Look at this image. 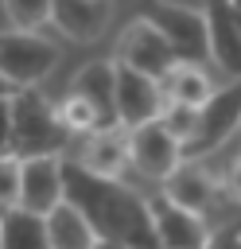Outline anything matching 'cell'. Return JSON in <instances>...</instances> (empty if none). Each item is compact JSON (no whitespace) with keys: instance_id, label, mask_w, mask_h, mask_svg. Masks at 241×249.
I'll list each match as a JSON object with an SVG mask.
<instances>
[{"instance_id":"cell-10","label":"cell","mask_w":241,"mask_h":249,"mask_svg":"<svg viewBox=\"0 0 241 249\" xmlns=\"http://www.w3.org/2000/svg\"><path fill=\"white\" fill-rule=\"evenodd\" d=\"M202 12L210 27V62L229 82H241V23L233 16V0H206Z\"/></svg>"},{"instance_id":"cell-11","label":"cell","mask_w":241,"mask_h":249,"mask_svg":"<svg viewBox=\"0 0 241 249\" xmlns=\"http://www.w3.org/2000/svg\"><path fill=\"white\" fill-rule=\"evenodd\" d=\"M70 93L86 97L97 109V117H101L97 132L120 124V117H117V58H93V62H86L70 78Z\"/></svg>"},{"instance_id":"cell-24","label":"cell","mask_w":241,"mask_h":249,"mask_svg":"<svg viewBox=\"0 0 241 249\" xmlns=\"http://www.w3.org/2000/svg\"><path fill=\"white\" fill-rule=\"evenodd\" d=\"M225 187H229V195L241 202V156L229 163V171H225Z\"/></svg>"},{"instance_id":"cell-1","label":"cell","mask_w":241,"mask_h":249,"mask_svg":"<svg viewBox=\"0 0 241 249\" xmlns=\"http://www.w3.org/2000/svg\"><path fill=\"white\" fill-rule=\"evenodd\" d=\"M62 183H66V202H74L89 218L97 237L124 241V245H136V249H159L152 206L132 187H124L120 179L89 171L74 156L62 160Z\"/></svg>"},{"instance_id":"cell-6","label":"cell","mask_w":241,"mask_h":249,"mask_svg":"<svg viewBox=\"0 0 241 249\" xmlns=\"http://www.w3.org/2000/svg\"><path fill=\"white\" fill-rule=\"evenodd\" d=\"M241 128V82H225L214 89V97L202 105L198 113V132L194 140L183 148L187 160H206L210 152H218L233 132Z\"/></svg>"},{"instance_id":"cell-18","label":"cell","mask_w":241,"mask_h":249,"mask_svg":"<svg viewBox=\"0 0 241 249\" xmlns=\"http://www.w3.org/2000/svg\"><path fill=\"white\" fill-rule=\"evenodd\" d=\"M214 82H210V74L198 66V62H179L167 78H163V93H167V101H183V105H194V109H202L210 97H214Z\"/></svg>"},{"instance_id":"cell-25","label":"cell","mask_w":241,"mask_h":249,"mask_svg":"<svg viewBox=\"0 0 241 249\" xmlns=\"http://www.w3.org/2000/svg\"><path fill=\"white\" fill-rule=\"evenodd\" d=\"M97 249H136V245H124V241H109V237H101Z\"/></svg>"},{"instance_id":"cell-23","label":"cell","mask_w":241,"mask_h":249,"mask_svg":"<svg viewBox=\"0 0 241 249\" xmlns=\"http://www.w3.org/2000/svg\"><path fill=\"white\" fill-rule=\"evenodd\" d=\"M206 249H241V218L222 222V226L210 233V245H206Z\"/></svg>"},{"instance_id":"cell-3","label":"cell","mask_w":241,"mask_h":249,"mask_svg":"<svg viewBox=\"0 0 241 249\" xmlns=\"http://www.w3.org/2000/svg\"><path fill=\"white\" fill-rule=\"evenodd\" d=\"M58 43L39 31H8L0 39V74L12 89H31L58 66Z\"/></svg>"},{"instance_id":"cell-21","label":"cell","mask_w":241,"mask_h":249,"mask_svg":"<svg viewBox=\"0 0 241 249\" xmlns=\"http://www.w3.org/2000/svg\"><path fill=\"white\" fill-rule=\"evenodd\" d=\"M198 113L202 109H194V105H183V101H167V109H163V124L183 140V148L194 140V132H198Z\"/></svg>"},{"instance_id":"cell-26","label":"cell","mask_w":241,"mask_h":249,"mask_svg":"<svg viewBox=\"0 0 241 249\" xmlns=\"http://www.w3.org/2000/svg\"><path fill=\"white\" fill-rule=\"evenodd\" d=\"M233 16H237V23H241V0H233Z\"/></svg>"},{"instance_id":"cell-15","label":"cell","mask_w":241,"mask_h":249,"mask_svg":"<svg viewBox=\"0 0 241 249\" xmlns=\"http://www.w3.org/2000/svg\"><path fill=\"white\" fill-rule=\"evenodd\" d=\"M89 171L97 175H109V179H120V171L132 163V152H128V128L117 124V128H105V132H86L78 156Z\"/></svg>"},{"instance_id":"cell-14","label":"cell","mask_w":241,"mask_h":249,"mask_svg":"<svg viewBox=\"0 0 241 249\" xmlns=\"http://www.w3.org/2000/svg\"><path fill=\"white\" fill-rule=\"evenodd\" d=\"M218 187H222V179L206 167V160H183L179 171L171 179H163V195L194 214H206L218 202Z\"/></svg>"},{"instance_id":"cell-12","label":"cell","mask_w":241,"mask_h":249,"mask_svg":"<svg viewBox=\"0 0 241 249\" xmlns=\"http://www.w3.org/2000/svg\"><path fill=\"white\" fill-rule=\"evenodd\" d=\"M66 202V183H62V156H35L23 160V191L19 206L35 214H51L54 206Z\"/></svg>"},{"instance_id":"cell-22","label":"cell","mask_w":241,"mask_h":249,"mask_svg":"<svg viewBox=\"0 0 241 249\" xmlns=\"http://www.w3.org/2000/svg\"><path fill=\"white\" fill-rule=\"evenodd\" d=\"M0 198H4V210L8 206H19V191H23V160L16 156H4V167H0Z\"/></svg>"},{"instance_id":"cell-16","label":"cell","mask_w":241,"mask_h":249,"mask_svg":"<svg viewBox=\"0 0 241 249\" xmlns=\"http://www.w3.org/2000/svg\"><path fill=\"white\" fill-rule=\"evenodd\" d=\"M0 249H54L47 214H35L27 206H8L0 222Z\"/></svg>"},{"instance_id":"cell-13","label":"cell","mask_w":241,"mask_h":249,"mask_svg":"<svg viewBox=\"0 0 241 249\" xmlns=\"http://www.w3.org/2000/svg\"><path fill=\"white\" fill-rule=\"evenodd\" d=\"M51 23L74 43H97L113 23V0H54Z\"/></svg>"},{"instance_id":"cell-9","label":"cell","mask_w":241,"mask_h":249,"mask_svg":"<svg viewBox=\"0 0 241 249\" xmlns=\"http://www.w3.org/2000/svg\"><path fill=\"white\" fill-rule=\"evenodd\" d=\"M152 206V222H155V237H159V249H206L210 245V226L202 222V214L171 202L167 195H155L148 198Z\"/></svg>"},{"instance_id":"cell-4","label":"cell","mask_w":241,"mask_h":249,"mask_svg":"<svg viewBox=\"0 0 241 249\" xmlns=\"http://www.w3.org/2000/svg\"><path fill=\"white\" fill-rule=\"evenodd\" d=\"M144 19H152L167 43L175 47V54L183 62H210V27H206V12L175 4V0H144Z\"/></svg>"},{"instance_id":"cell-17","label":"cell","mask_w":241,"mask_h":249,"mask_svg":"<svg viewBox=\"0 0 241 249\" xmlns=\"http://www.w3.org/2000/svg\"><path fill=\"white\" fill-rule=\"evenodd\" d=\"M47 230H51V245L54 249H97V230L89 226V218L74 206V202H62L47 214Z\"/></svg>"},{"instance_id":"cell-19","label":"cell","mask_w":241,"mask_h":249,"mask_svg":"<svg viewBox=\"0 0 241 249\" xmlns=\"http://www.w3.org/2000/svg\"><path fill=\"white\" fill-rule=\"evenodd\" d=\"M4 16L12 31H39L54 16V0H4Z\"/></svg>"},{"instance_id":"cell-2","label":"cell","mask_w":241,"mask_h":249,"mask_svg":"<svg viewBox=\"0 0 241 249\" xmlns=\"http://www.w3.org/2000/svg\"><path fill=\"white\" fill-rule=\"evenodd\" d=\"M4 156L16 160H35V156H58L70 144V128L58 117V105H51L35 86L31 89H12L4 86Z\"/></svg>"},{"instance_id":"cell-5","label":"cell","mask_w":241,"mask_h":249,"mask_svg":"<svg viewBox=\"0 0 241 249\" xmlns=\"http://www.w3.org/2000/svg\"><path fill=\"white\" fill-rule=\"evenodd\" d=\"M117 62H124V66H136V70H144V74H152V78H167L183 58L175 54V47L167 43V35L152 23V19H132L120 35H117V54H113Z\"/></svg>"},{"instance_id":"cell-8","label":"cell","mask_w":241,"mask_h":249,"mask_svg":"<svg viewBox=\"0 0 241 249\" xmlns=\"http://www.w3.org/2000/svg\"><path fill=\"white\" fill-rule=\"evenodd\" d=\"M163 109H167L163 82L136 70V66L117 62V117H120V124L124 128L148 124V121L163 117Z\"/></svg>"},{"instance_id":"cell-7","label":"cell","mask_w":241,"mask_h":249,"mask_svg":"<svg viewBox=\"0 0 241 249\" xmlns=\"http://www.w3.org/2000/svg\"><path fill=\"white\" fill-rule=\"evenodd\" d=\"M128 152H132V167L148 179H171L187 160L183 140L163 124V117L128 128Z\"/></svg>"},{"instance_id":"cell-20","label":"cell","mask_w":241,"mask_h":249,"mask_svg":"<svg viewBox=\"0 0 241 249\" xmlns=\"http://www.w3.org/2000/svg\"><path fill=\"white\" fill-rule=\"evenodd\" d=\"M58 117L66 121L70 132H97V128H101L97 109H93L86 97H78V93H66V97L58 101Z\"/></svg>"}]
</instances>
